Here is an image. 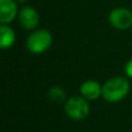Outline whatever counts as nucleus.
Masks as SVG:
<instances>
[{"mask_svg":"<svg viewBox=\"0 0 132 132\" xmlns=\"http://www.w3.org/2000/svg\"><path fill=\"white\" fill-rule=\"evenodd\" d=\"M130 92V84L123 77H114L109 79L102 88V96L108 102H118L126 97Z\"/></svg>","mask_w":132,"mask_h":132,"instance_id":"nucleus-1","label":"nucleus"},{"mask_svg":"<svg viewBox=\"0 0 132 132\" xmlns=\"http://www.w3.org/2000/svg\"><path fill=\"white\" fill-rule=\"evenodd\" d=\"M51 44H52V35L46 29H38L32 31L26 42L27 49L35 55H41L45 52L46 50H49Z\"/></svg>","mask_w":132,"mask_h":132,"instance_id":"nucleus-2","label":"nucleus"},{"mask_svg":"<svg viewBox=\"0 0 132 132\" xmlns=\"http://www.w3.org/2000/svg\"><path fill=\"white\" fill-rule=\"evenodd\" d=\"M89 104L84 96H72L65 103V111L74 121L85 119L89 115Z\"/></svg>","mask_w":132,"mask_h":132,"instance_id":"nucleus-3","label":"nucleus"},{"mask_svg":"<svg viewBox=\"0 0 132 132\" xmlns=\"http://www.w3.org/2000/svg\"><path fill=\"white\" fill-rule=\"evenodd\" d=\"M109 23L118 30H126L132 27V12L124 7H116L109 13Z\"/></svg>","mask_w":132,"mask_h":132,"instance_id":"nucleus-4","label":"nucleus"},{"mask_svg":"<svg viewBox=\"0 0 132 132\" xmlns=\"http://www.w3.org/2000/svg\"><path fill=\"white\" fill-rule=\"evenodd\" d=\"M19 20L20 23L24 29L31 30L37 27L39 22V15L37 11L31 6H24L21 8L20 13H19Z\"/></svg>","mask_w":132,"mask_h":132,"instance_id":"nucleus-5","label":"nucleus"},{"mask_svg":"<svg viewBox=\"0 0 132 132\" xmlns=\"http://www.w3.org/2000/svg\"><path fill=\"white\" fill-rule=\"evenodd\" d=\"M18 15V5L15 0H0V23L8 24Z\"/></svg>","mask_w":132,"mask_h":132,"instance_id":"nucleus-6","label":"nucleus"},{"mask_svg":"<svg viewBox=\"0 0 132 132\" xmlns=\"http://www.w3.org/2000/svg\"><path fill=\"white\" fill-rule=\"evenodd\" d=\"M102 88L103 86L95 80H87L80 86V94L86 100H97L102 95Z\"/></svg>","mask_w":132,"mask_h":132,"instance_id":"nucleus-7","label":"nucleus"},{"mask_svg":"<svg viewBox=\"0 0 132 132\" xmlns=\"http://www.w3.org/2000/svg\"><path fill=\"white\" fill-rule=\"evenodd\" d=\"M15 42V32L9 26L1 24L0 26V48L2 50L9 49L13 46Z\"/></svg>","mask_w":132,"mask_h":132,"instance_id":"nucleus-8","label":"nucleus"},{"mask_svg":"<svg viewBox=\"0 0 132 132\" xmlns=\"http://www.w3.org/2000/svg\"><path fill=\"white\" fill-rule=\"evenodd\" d=\"M48 94H49L50 100H52L53 102H56V103L64 102L65 98H66L65 90L60 86H52L50 89H49Z\"/></svg>","mask_w":132,"mask_h":132,"instance_id":"nucleus-9","label":"nucleus"},{"mask_svg":"<svg viewBox=\"0 0 132 132\" xmlns=\"http://www.w3.org/2000/svg\"><path fill=\"white\" fill-rule=\"evenodd\" d=\"M125 73L129 78H132V59H130L125 65Z\"/></svg>","mask_w":132,"mask_h":132,"instance_id":"nucleus-10","label":"nucleus"},{"mask_svg":"<svg viewBox=\"0 0 132 132\" xmlns=\"http://www.w3.org/2000/svg\"><path fill=\"white\" fill-rule=\"evenodd\" d=\"M16 2H20V4H23V2H26L27 0H15Z\"/></svg>","mask_w":132,"mask_h":132,"instance_id":"nucleus-11","label":"nucleus"},{"mask_svg":"<svg viewBox=\"0 0 132 132\" xmlns=\"http://www.w3.org/2000/svg\"><path fill=\"white\" fill-rule=\"evenodd\" d=\"M131 132H132V131H131Z\"/></svg>","mask_w":132,"mask_h":132,"instance_id":"nucleus-12","label":"nucleus"}]
</instances>
